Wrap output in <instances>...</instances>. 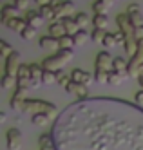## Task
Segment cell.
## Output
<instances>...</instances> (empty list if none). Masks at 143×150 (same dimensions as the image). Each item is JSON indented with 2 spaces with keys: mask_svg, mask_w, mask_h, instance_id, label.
Here are the masks:
<instances>
[{
  "mask_svg": "<svg viewBox=\"0 0 143 150\" xmlns=\"http://www.w3.org/2000/svg\"><path fill=\"white\" fill-rule=\"evenodd\" d=\"M29 69H31V78H33V80L42 81V76H43V67L40 65V63H31Z\"/></svg>",
  "mask_w": 143,
  "mask_h": 150,
  "instance_id": "7402d4cb",
  "label": "cell"
},
{
  "mask_svg": "<svg viewBox=\"0 0 143 150\" xmlns=\"http://www.w3.org/2000/svg\"><path fill=\"white\" fill-rule=\"evenodd\" d=\"M6 27H7L9 31H13V33H22V31L27 27V22H26V18L16 16V18H11L9 22L6 24Z\"/></svg>",
  "mask_w": 143,
  "mask_h": 150,
  "instance_id": "7c38bea8",
  "label": "cell"
},
{
  "mask_svg": "<svg viewBox=\"0 0 143 150\" xmlns=\"http://www.w3.org/2000/svg\"><path fill=\"white\" fill-rule=\"evenodd\" d=\"M24 112H31L33 116L35 114H46L49 120H53V117H56L58 109H56V105H53L49 101H43V100H26Z\"/></svg>",
  "mask_w": 143,
  "mask_h": 150,
  "instance_id": "7a4b0ae2",
  "label": "cell"
},
{
  "mask_svg": "<svg viewBox=\"0 0 143 150\" xmlns=\"http://www.w3.org/2000/svg\"><path fill=\"white\" fill-rule=\"evenodd\" d=\"M130 11H141V7H139V4H136V2H132V4H129V6H127V11H125V13H130Z\"/></svg>",
  "mask_w": 143,
  "mask_h": 150,
  "instance_id": "ab89813d",
  "label": "cell"
},
{
  "mask_svg": "<svg viewBox=\"0 0 143 150\" xmlns=\"http://www.w3.org/2000/svg\"><path fill=\"white\" fill-rule=\"evenodd\" d=\"M38 45L43 49V51H53V52H58L60 51V42L58 38H53V36H42L38 40Z\"/></svg>",
  "mask_w": 143,
  "mask_h": 150,
  "instance_id": "ba28073f",
  "label": "cell"
},
{
  "mask_svg": "<svg viewBox=\"0 0 143 150\" xmlns=\"http://www.w3.org/2000/svg\"><path fill=\"white\" fill-rule=\"evenodd\" d=\"M73 56H74L73 49H60L56 54H53V56H49V58L43 60L42 67H43V71L58 72V71H62L63 65H67V63L73 60Z\"/></svg>",
  "mask_w": 143,
  "mask_h": 150,
  "instance_id": "6da1fadb",
  "label": "cell"
},
{
  "mask_svg": "<svg viewBox=\"0 0 143 150\" xmlns=\"http://www.w3.org/2000/svg\"><path fill=\"white\" fill-rule=\"evenodd\" d=\"M20 36H22V40H27V42H29V40H33V38L36 36V29L31 27V25H27V27L20 33Z\"/></svg>",
  "mask_w": 143,
  "mask_h": 150,
  "instance_id": "1f68e13d",
  "label": "cell"
},
{
  "mask_svg": "<svg viewBox=\"0 0 143 150\" xmlns=\"http://www.w3.org/2000/svg\"><path fill=\"white\" fill-rule=\"evenodd\" d=\"M103 45H105V49H112V47H116V45H118V38H116V35H114V33H107V35H105V40H103Z\"/></svg>",
  "mask_w": 143,
  "mask_h": 150,
  "instance_id": "f1b7e54d",
  "label": "cell"
},
{
  "mask_svg": "<svg viewBox=\"0 0 143 150\" xmlns=\"http://www.w3.org/2000/svg\"><path fill=\"white\" fill-rule=\"evenodd\" d=\"M6 117H7V116H6V112L0 110V121H6Z\"/></svg>",
  "mask_w": 143,
  "mask_h": 150,
  "instance_id": "f6af8a7d",
  "label": "cell"
},
{
  "mask_svg": "<svg viewBox=\"0 0 143 150\" xmlns=\"http://www.w3.org/2000/svg\"><path fill=\"white\" fill-rule=\"evenodd\" d=\"M31 123L36 127H46L49 123V117L46 114H35V116H31Z\"/></svg>",
  "mask_w": 143,
  "mask_h": 150,
  "instance_id": "cb8c5ba5",
  "label": "cell"
},
{
  "mask_svg": "<svg viewBox=\"0 0 143 150\" xmlns=\"http://www.w3.org/2000/svg\"><path fill=\"white\" fill-rule=\"evenodd\" d=\"M112 71L120 72V74H123L125 78H129V62L122 56H116L114 58V63H112Z\"/></svg>",
  "mask_w": 143,
  "mask_h": 150,
  "instance_id": "4fadbf2b",
  "label": "cell"
},
{
  "mask_svg": "<svg viewBox=\"0 0 143 150\" xmlns=\"http://www.w3.org/2000/svg\"><path fill=\"white\" fill-rule=\"evenodd\" d=\"M13 6H15L16 9H20V11H24V9L29 7V0H15Z\"/></svg>",
  "mask_w": 143,
  "mask_h": 150,
  "instance_id": "f35d334b",
  "label": "cell"
},
{
  "mask_svg": "<svg viewBox=\"0 0 143 150\" xmlns=\"http://www.w3.org/2000/svg\"><path fill=\"white\" fill-rule=\"evenodd\" d=\"M56 80H58V85H62L63 89L73 81V80H71V74H65L63 71H58V72H56Z\"/></svg>",
  "mask_w": 143,
  "mask_h": 150,
  "instance_id": "83f0119b",
  "label": "cell"
},
{
  "mask_svg": "<svg viewBox=\"0 0 143 150\" xmlns=\"http://www.w3.org/2000/svg\"><path fill=\"white\" fill-rule=\"evenodd\" d=\"M74 20H76V24L80 25V29H85L87 24H89V16H87V13H76Z\"/></svg>",
  "mask_w": 143,
  "mask_h": 150,
  "instance_id": "d6a6232c",
  "label": "cell"
},
{
  "mask_svg": "<svg viewBox=\"0 0 143 150\" xmlns=\"http://www.w3.org/2000/svg\"><path fill=\"white\" fill-rule=\"evenodd\" d=\"M71 80L76 81V83H82V85H87V87H89V83H92V80H94V74L87 72L83 69H73Z\"/></svg>",
  "mask_w": 143,
  "mask_h": 150,
  "instance_id": "52a82bcc",
  "label": "cell"
},
{
  "mask_svg": "<svg viewBox=\"0 0 143 150\" xmlns=\"http://www.w3.org/2000/svg\"><path fill=\"white\" fill-rule=\"evenodd\" d=\"M123 49H125V54H129L130 58H132L138 52V38H125Z\"/></svg>",
  "mask_w": 143,
  "mask_h": 150,
  "instance_id": "e0dca14e",
  "label": "cell"
},
{
  "mask_svg": "<svg viewBox=\"0 0 143 150\" xmlns=\"http://www.w3.org/2000/svg\"><path fill=\"white\" fill-rule=\"evenodd\" d=\"M26 22H27V25H31V27H35V29H38L42 24H43V18L42 15H40V11H33V9H29V11H26Z\"/></svg>",
  "mask_w": 143,
  "mask_h": 150,
  "instance_id": "30bf717a",
  "label": "cell"
},
{
  "mask_svg": "<svg viewBox=\"0 0 143 150\" xmlns=\"http://www.w3.org/2000/svg\"><path fill=\"white\" fill-rule=\"evenodd\" d=\"M112 63H114V58L111 56V52H109V51H100V52L96 54V60H94L96 71L111 72V71H112Z\"/></svg>",
  "mask_w": 143,
  "mask_h": 150,
  "instance_id": "3957f363",
  "label": "cell"
},
{
  "mask_svg": "<svg viewBox=\"0 0 143 150\" xmlns=\"http://www.w3.org/2000/svg\"><path fill=\"white\" fill-rule=\"evenodd\" d=\"M73 38H74V44H76V45H85V44H87V40L91 38V35L87 33L85 29H80Z\"/></svg>",
  "mask_w": 143,
  "mask_h": 150,
  "instance_id": "44dd1931",
  "label": "cell"
},
{
  "mask_svg": "<svg viewBox=\"0 0 143 150\" xmlns=\"http://www.w3.org/2000/svg\"><path fill=\"white\" fill-rule=\"evenodd\" d=\"M13 51H15V49L11 47L6 40H0V54H2V56H6V58H7V56H9Z\"/></svg>",
  "mask_w": 143,
  "mask_h": 150,
  "instance_id": "d590c367",
  "label": "cell"
},
{
  "mask_svg": "<svg viewBox=\"0 0 143 150\" xmlns=\"http://www.w3.org/2000/svg\"><path fill=\"white\" fill-rule=\"evenodd\" d=\"M40 150H54V146H40Z\"/></svg>",
  "mask_w": 143,
  "mask_h": 150,
  "instance_id": "bcb514c9",
  "label": "cell"
},
{
  "mask_svg": "<svg viewBox=\"0 0 143 150\" xmlns=\"http://www.w3.org/2000/svg\"><path fill=\"white\" fill-rule=\"evenodd\" d=\"M114 2H118V0H114Z\"/></svg>",
  "mask_w": 143,
  "mask_h": 150,
  "instance_id": "7dc6e473",
  "label": "cell"
},
{
  "mask_svg": "<svg viewBox=\"0 0 143 150\" xmlns=\"http://www.w3.org/2000/svg\"><path fill=\"white\" fill-rule=\"evenodd\" d=\"M73 11H74V4L69 2V0H65V2L56 9V16H58V20H62V18H65V16H71Z\"/></svg>",
  "mask_w": 143,
  "mask_h": 150,
  "instance_id": "9a60e30c",
  "label": "cell"
},
{
  "mask_svg": "<svg viewBox=\"0 0 143 150\" xmlns=\"http://www.w3.org/2000/svg\"><path fill=\"white\" fill-rule=\"evenodd\" d=\"M100 2H102V4H105V6H107L109 9H111V6L114 4V0H100Z\"/></svg>",
  "mask_w": 143,
  "mask_h": 150,
  "instance_id": "ee69618b",
  "label": "cell"
},
{
  "mask_svg": "<svg viewBox=\"0 0 143 150\" xmlns=\"http://www.w3.org/2000/svg\"><path fill=\"white\" fill-rule=\"evenodd\" d=\"M38 145L40 146H53V136L51 134H42L38 137Z\"/></svg>",
  "mask_w": 143,
  "mask_h": 150,
  "instance_id": "74e56055",
  "label": "cell"
},
{
  "mask_svg": "<svg viewBox=\"0 0 143 150\" xmlns=\"http://www.w3.org/2000/svg\"><path fill=\"white\" fill-rule=\"evenodd\" d=\"M6 141H7V148L9 150H20L22 148V132L16 127L9 128L6 134Z\"/></svg>",
  "mask_w": 143,
  "mask_h": 150,
  "instance_id": "8992f818",
  "label": "cell"
},
{
  "mask_svg": "<svg viewBox=\"0 0 143 150\" xmlns=\"http://www.w3.org/2000/svg\"><path fill=\"white\" fill-rule=\"evenodd\" d=\"M20 65H22V54H20L18 51H13V52H11V54L6 58V65H4L6 72H4V74H11V76H16V72H18Z\"/></svg>",
  "mask_w": 143,
  "mask_h": 150,
  "instance_id": "277c9868",
  "label": "cell"
},
{
  "mask_svg": "<svg viewBox=\"0 0 143 150\" xmlns=\"http://www.w3.org/2000/svg\"><path fill=\"white\" fill-rule=\"evenodd\" d=\"M123 80H125L123 74H120V72H116V71H111V72H109V83H111V85H122Z\"/></svg>",
  "mask_w": 143,
  "mask_h": 150,
  "instance_id": "4316f807",
  "label": "cell"
},
{
  "mask_svg": "<svg viewBox=\"0 0 143 150\" xmlns=\"http://www.w3.org/2000/svg\"><path fill=\"white\" fill-rule=\"evenodd\" d=\"M16 85H18L16 76H11V74H4L2 76V87L4 89H11V87H16Z\"/></svg>",
  "mask_w": 143,
  "mask_h": 150,
  "instance_id": "603a6c76",
  "label": "cell"
},
{
  "mask_svg": "<svg viewBox=\"0 0 143 150\" xmlns=\"http://www.w3.org/2000/svg\"><path fill=\"white\" fill-rule=\"evenodd\" d=\"M38 11H40V15L46 18V20H51V24H53V22H58L56 9H54V7H51V6H43V7L38 9Z\"/></svg>",
  "mask_w": 143,
  "mask_h": 150,
  "instance_id": "ac0fdd59",
  "label": "cell"
},
{
  "mask_svg": "<svg viewBox=\"0 0 143 150\" xmlns=\"http://www.w3.org/2000/svg\"><path fill=\"white\" fill-rule=\"evenodd\" d=\"M60 49H73L76 44H74V38L73 36H69V35H65V36H62L60 40Z\"/></svg>",
  "mask_w": 143,
  "mask_h": 150,
  "instance_id": "f546056e",
  "label": "cell"
},
{
  "mask_svg": "<svg viewBox=\"0 0 143 150\" xmlns=\"http://www.w3.org/2000/svg\"><path fill=\"white\" fill-rule=\"evenodd\" d=\"M134 101H136L138 105H141V107H143V91H138V92L134 94Z\"/></svg>",
  "mask_w": 143,
  "mask_h": 150,
  "instance_id": "60d3db41",
  "label": "cell"
},
{
  "mask_svg": "<svg viewBox=\"0 0 143 150\" xmlns=\"http://www.w3.org/2000/svg\"><path fill=\"white\" fill-rule=\"evenodd\" d=\"M92 11H94L96 15H107V11H109V7H107L105 4H102L100 0H96V2L92 4Z\"/></svg>",
  "mask_w": 143,
  "mask_h": 150,
  "instance_id": "e575fe53",
  "label": "cell"
},
{
  "mask_svg": "<svg viewBox=\"0 0 143 150\" xmlns=\"http://www.w3.org/2000/svg\"><path fill=\"white\" fill-rule=\"evenodd\" d=\"M24 103H26V101H20V100L13 98V96H11V100H9V107H11L15 112H24Z\"/></svg>",
  "mask_w": 143,
  "mask_h": 150,
  "instance_id": "836d02e7",
  "label": "cell"
},
{
  "mask_svg": "<svg viewBox=\"0 0 143 150\" xmlns=\"http://www.w3.org/2000/svg\"><path fill=\"white\" fill-rule=\"evenodd\" d=\"M92 24H94V29H103L105 31V27L109 25V18H107V15H94Z\"/></svg>",
  "mask_w": 143,
  "mask_h": 150,
  "instance_id": "ffe728a7",
  "label": "cell"
},
{
  "mask_svg": "<svg viewBox=\"0 0 143 150\" xmlns=\"http://www.w3.org/2000/svg\"><path fill=\"white\" fill-rule=\"evenodd\" d=\"M16 13H18V9H16L13 4H6V6H2V11H0V20H2V24L6 25L11 18H16Z\"/></svg>",
  "mask_w": 143,
  "mask_h": 150,
  "instance_id": "8fae6325",
  "label": "cell"
},
{
  "mask_svg": "<svg viewBox=\"0 0 143 150\" xmlns=\"http://www.w3.org/2000/svg\"><path fill=\"white\" fill-rule=\"evenodd\" d=\"M62 24H63V27H65V35H69V36H74V35L80 31V25L76 24V20L71 18V16L62 18Z\"/></svg>",
  "mask_w": 143,
  "mask_h": 150,
  "instance_id": "5bb4252c",
  "label": "cell"
},
{
  "mask_svg": "<svg viewBox=\"0 0 143 150\" xmlns=\"http://www.w3.org/2000/svg\"><path fill=\"white\" fill-rule=\"evenodd\" d=\"M42 83H43V85H54V83H58V80H56V72H51V71H43Z\"/></svg>",
  "mask_w": 143,
  "mask_h": 150,
  "instance_id": "d4e9b609",
  "label": "cell"
},
{
  "mask_svg": "<svg viewBox=\"0 0 143 150\" xmlns=\"http://www.w3.org/2000/svg\"><path fill=\"white\" fill-rule=\"evenodd\" d=\"M35 2H36L40 7H43V6H49V4H51V0H35Z\"/></svg>",
  "mask_w": 143,
  "mask_h": 150,
  "instance_id": "7bdbcfd3",
  "label": "cell"
},
{
  "mask_svg": "<svg viewBox=\"0 0 143 150\" xmlns=\"http://www.w3.org/2000/svg\"><path fill=\"white\" fill-rule=\"evenodd\" d=\"M49 36H53V38H62V36H65V27H63V24H62V20H58V22H53L51 25H49Z\"/></svg>",
  "mask_w": 143,
  "mask_h": 150,
  "instance_id": "2e32d148",
  "label": "cell"
},
{
  "mask_svg": "<svg viewBox=\"0 0 143 150\" xmlns=\"http://www.w3.org/2000/svg\"><path fill=\"white\" fill-rule=\"evenodd\" d=\"M65 91H67L69 94H74L76 98H87V94H89V89H87V85H82V83H76V81H71L67 87H65Z\"/></svg>",
  "mask_w": 143,
  "mask_h": 150,
  "instance_id": "9c48e42d",
  "label": "cell"
},
{
  "mask_svg": "<svg viewBox=\"0 0 143 150\" xmlns=\"http://www.w3.org/2000/svg\"><path fill=\"white\" fill-rule=\"evenodd\" d=\"M127 15H129L130 24L134 25V29L143 27V15H141V11H130V13H127Z\"/></svg>",
  "mask_w": 143,
  "mask_h": 150,
  "instance_id": "d6986e66",
  "label": "cell"
},
{
  "mask_svg": "<svg viewBox=\"0 0 143 150\" xmlns=\"http://www.w3.org/2000/svg\"><path fill=\"white\" fill-rule=\"evenodd\" d=\"M63 2H65V0H51V4H49V6H51V7H54V9H58Z\"/></svg>",
  "mask_w": 143,
  "mask_h": 150,
  "instance_id": "b9f144b4",
  "label": "cell"
},
{
  "mask_svg": "<svg viewBox=\"0 0 143 150\" xmlns=\"http://www.w3.org/2000/svg\"><path fill=\"white\" fill-rule=\"evenodd\" d=\"M105 31L103 29H94L92 33H91V40L96 42V44H103V40H105Z\"/></svg>",
  "mask_w": 143,
  "mask_h": 150,
  "instance_id": "4dcf8cb0",
  "label": "cell"
},
{
  "mask_svg": "<svg viewBox=\"0 0 143 150\" xmlns=\"http://www.w3.org/2000/svg\"><path fill=\"white\" fill-rule=\"evenodd\" d=\"M116 24H118L120 31L125 35V38H136V36H134V25L130 24L127 13H120V15L116 16Z\"/></svg>",
  "mask_w": 143,
  "mask_h": 150,
  "instance_id": "5b68a950",
  "label": "cell"
},
{
  "mask_svg": "<svg viewBox=\"0 0 143 150\" xmlns=\"http://www.w3.org/2000/svg\"><path fill=\"white\" fill-rule=\"evenodd\" d=\"M27 94H29V89H27V87H15L13 98L20 100V101H26V100H29V98H27Z\"/></svg>",
  "mask_w": 143,
  "mask_h": 150,
  "instance_id": "484cf974",
  "label": "cell"
},
{
  "mask_svg": "<svg viewBox=\"0 0 143 150\" xmlns=\"http://www.w3.org/2000/svg\"><path fill=\"white\" fill-rule=\"evenodd\" d=\"M94 81H96V83H109V72L96 71V72H94Z\"/></svg>",
  "mask_w": 143,
  "mask_h": 150,
  "instance_id": "8d00e7d4",
  "label": "cell"
}]
</instances>
